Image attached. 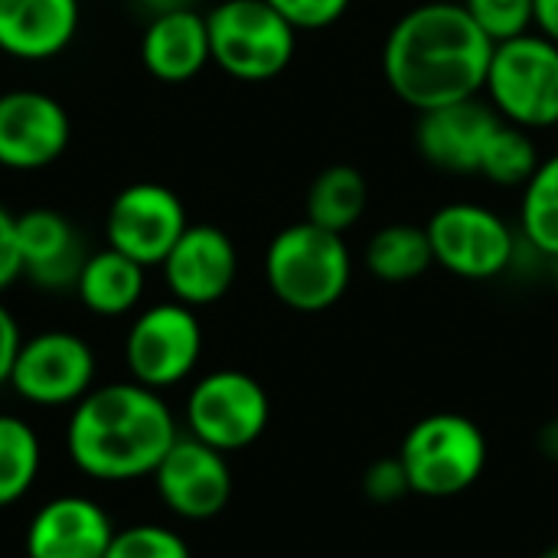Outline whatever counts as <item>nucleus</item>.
<instances>
[{
    "instance_id": "obj_1",
    "label": "nucleus",
    "mask_w": 558,
    "mask_h": 558,
    "mask_svg": "<svg viewBox=\"0 0 558 558\" xmlns=\"http://www.w3.org/2000/svg\"><path fill=\"white\" fill-rule=\"evenodd\" d=\"M494 39L461 3L428 0L405 10L383 46V75L392 95L422 111L481 98Z\"/></svg>"
},
{
    "instance_id": "obj_24",
    "label": "nucleus",
    "mask_w": 558,
    "mask_h": 558,
    "mask_svg": "<svg viewBox=\"0 0 558 558\" xmlns=\"http://www.w3.org/2000/svg\"><path fill=\"white\" fill-rule=\"evenodd\" d=\"M539 163H543V157L533 141V131H523V128L504 121L490 134V141L481 154L477 173L484 180H490L494 186H520L523 190Z\"/></svg>"
},
{
    "instance_id": "obj_15",
    "label": "nucleus",
    "mask_w": 558,
    "mask_h": 558,
    "mask_svg": "<svg viewBox=\"0 0 558 558\" xmlns=\"http://www.w3.org/2000/svg\"><path fill=\"white\" fill-rule=\"evenodd\" d=\"M500 124L504 118L484 98L441 105L418 114L415 147L432 167L445 173H477L481 154Z\"/></svg>"
},
{
    "instance_id": "obj_13",
    "label": "nucleus",
    "mask_w": 558,
    "mask_h": 558,
    "mask_svg": "<svg viewBox=\"0 0 558 558\" xmlns=\"http://www.w3.org/2000/svg\"><path fill=\"white\" fill-rule=\"evenodd\" d=\"M72 124L65 108L36 88H16L0 95V167L43 170L69 147Z\"/></svg>"
},
{
    "instance_id": "obj_18",
    "label": "nucleus",
    "mask_w": 558,
    "mask_h": 558,
    "mask_svg": "<svg viewBox=\"0 0 558 558\" xmlns=\"http://www.w3.org/2000/svg\"><path fill=\"white\" fill-rule=\"evenodd\" d=\"M78 0H0V52L46 62L78 33Z\"/></svg>"
},
{
    "instance_id": "obj_11",
    "label": "nucleus",
    "mask_w": 558,
    "mask_h": 558,
    "mask_svg": "<svg viewBox=\"0 0 558 558\" xmlns=\"http://www.w3.org/2000/svg\"><path fill=\"white\" fill-rule=\"evenodd\" d=\"M95 353L69 330H46L20 343L10 386L33 405H75L92 392Z\"/></svg>"
},
{
    "instance_id": "obj_16",
    "label": "nucleus",
    "mask_w": 558,
    "mask_h": 558,
    "mask_svg": "<svg viewBox=\"0 0 558 558\" xmlns=\"http://www.w3.org/2000/svg\"><path fill=\"white\" fill-rule=\"evenodd\" d=\"M16 242L29 284L43 291H75L88 252L78 229L59 209L36 206L16 216Z\"/></svg>"
},
{
    "instance_id": "obj_10",
    "label": "nucleus",
    "mask_w": 558,
    "mask_h": 558,
    "mask_svg": "<svg viewBox=\"0 0 558 558\" xmlns=\"http://www.w3.org/2000/svg\"><path fill=\"white\" fill-rule=\"evenodd\" d=\"M186 206L163 183H131L124 186L105 216L108 245L134 258L144 268L163 265L170 248L186 232Z\"/></svg>"
},
{
    "instance_id": "obj_21",
    "label": "nucleus",
    "mask_w": 558,
    "mask_h": 558,
    "mask_svg": "<svg viewBox=\"0 0 558 558\" xmlns=\"http://www.w3.org/2000/svg\"><path fill=\"white\" fill-rule=\"evenodd\" d=\"M366 271L386 284H405L422 278L432 265V242L425 226H412V222H392L383 226L363 252Z\"/></svg>"
},
{
    "instance_id": "obj_7",
    "label": "nucleus",
    "mask_w": 558,
    "mask_h": 558,
    "mask_svg": "<svg viewBox=\"0 0 558 558\" xmlns=\"http://www.w3.org/2000/svg\"><path fill=\"white\" fill-rule=\"evenodd\" d=\"M425 232L435 265L464 281H490L517 258V232L481 203H445L432 213Z\"/></svg>"
},
{
    "instance_id": "obj_17",
    "label": "nucleus",
    "mask_w": 558,
    "mask_h": 558,
    "mask_svg": "<svg viewBox=\"0 0 558 558\" xmlns=\"http://www.w3.org/2000/svg\"><path fill=\"white\" fill-rule=\"evenodd\" d=\"M114 539L108 513L88 497H56L36 510L26 530L29 558H105Z\"/></svg>"
},
{
    "instance_id": "obj_4",
    "label": "nucleus",
    "mask_w": 558,
    "mask_h": 558,
    "mask_svg": "<svg viewBox=\"0 0 558 558\" xmlns=\"http://www.w3.org/2000/svg\"><path fill=\"white\" fill-rule=\"evenodd\" d=\"M213 62L239 82L278 78L298 49V29L268 0H222L206 13Z\"/></svg>"
},
{
    "instance_id": "obj_14",
    "label": "nucleus",
    "mask_w": 558,
    "mask_h": 558,
    "mask_svg": "<svg viewBox=\"0 0 558 558\" xmlns=\"http://www.w3.org/2000/svg\"><path fill=\"white\" fill-rule=\"evenodd\" d=\"M160 268L173 301L196 311L222 301L232 291L239 275V252L219 226L199 222L186 226Z\"/></svg>"
},
{
    "instance_id": "obj_26",
    "label": "nucleus",
    "mask_w": 558,
    "mask_h": 558,
    "mask_svg": "<svg viewBox=\"0 0 558 558\" xmlns=\"http://www.w3.org/2000/svg\"><path fill=\"white\" fill-rule=\"evenodd\" d=\"M105 558H193L190 546L167 526L141 523L128 530H114V539Z\"/></svg>"
},
{
    "instance_id": "obj_34",
    "label": "nucleus",
    "mask_w": 558,
    "mask_h": 558,
    "mask_svg": "<svg viewBox=\"0 0 558 558\" xmlns=\"http://www.w3.org/2000/svg\"><path fill=\"white\" fill-rule=\"evenodd\" d=\"M536 558H558V543L556 546H549V549H543Z\"/></svg>"
},
{
    "instance_id": "obj_22",
    "label": "nucleus",
    "mask_w": 558,
    "mask_h": 558,
    "mask_svg": "<svg viewBox=\"0 0 558 558\" xmlns=\"http://www.w3.org/2000/svg\"><path fill=\"white\" fill-rule=\"evenodd\" d=\"M369 203L366 177L350 163H333L320 170L307 190V219L330 232H350Z\"/></svg>"
},
{
    "instance_id": "obj_12",
    "label": "nucleus",
    "mask_w": 558,
    "mask_h": 558,
    "mask_svg": "<svg viewBox=\"0 0 558 558\" xmlns=\"http://www.w3.org/2000/svg\"><path fill=\"white\" fill-rule=\"evenodd\" d=\"M160 500L183 520H213L232 500V468L222 451L186 435L177 438L150 474Z\"/></svg>"
},
{
    "instance_id": "obj_29",
    "label": "nucleus",
    "mask_w": 558,
    "mask_h": 558,
    "mask_svg": "<svg viewBox=\"0 0 558 558\" xmlns=\"http://www.w3.org/2000/svg\"><path fill=\"white\" fill-rule=\"evenodd\" d=\"M363 490H366V497H369V500H376V504H392V500H399V497L412 494L409 477H405V471H402V461H399V458L376 461V464L366 471V477H363Z\"/></svg>"
},
{
    "instance_id": "obj_5",
    "label": "nucleus",
    "mask_w": 558,
    "mask_h": 558,
    "mask_svg": "<svg viewBox=\"0 0 558 558\" xmlns=\"http://www.w3.org/2000/svg\"><path fill=\"white\" fill-rule=\"evenodd\" d=\"M484 95L507 124L523 131L556 128L558 43L536 29L494 43Z\"/></svg>"
},
{
    "instance_id": "obj_31",
    "label": "nucleus",
    "mask_w": 558,
    "mask_h": 558,
    "mask_svg": "<svg viewBox=\"0 0 558 558\" xmlns=\"http://www.w3.org/2000/svg\"><path fill=\"white\" fill-rule=\"evenodd\" d=\"M20 343H23L20 327L13 320V314L0 304V386L10 383V369H13V360H16Z\"/></svg>"
},
{
    "instance_id": "obj_33",
    "label": "nucleus",
    "mask_w": 558,
    "mask_h": 558,
    "mask_svg": "<svg viewBox=\"0 0 558 558\" xmlns=\"http://www.w3.org/2000/svg\"><path fill=\"white\" fill-rule=\"evenodd\" d=\"M137 7L147 16H160V13H173V10H196V0H137Z\"/></svg>"
},
{
    "instance_id": "obj_8",
    "label": "nucleus",
    "mask_w": 558,
    "mask_h": 558,
    "mask_svg": "<svg viewBox=\"0 0 558 558\" xmlns=\"http://www.w3.org/2000/svg\"><path fill=\"white\" fill-rule=\"evenodd\" d=\"M268 392L242 369L203 376L186 399V428L203 445L229 454L255 445L268 428Z\"/></svg>"
},
{
    "instance_id": "obj_9",
    "label": "nucleus",
    "mask_w": 558,
    "mask_h": 558,
    "mask_svg": "<svg viewBox=\"0 0 558 558\" xmlns=\"http://www.w3.org/2000/svg\"><path fill=\"white\" fill-rule=\"evenodd\" d=\"M203 353V327L193 307L163 301L141 311L124 340V363L131 379L147 389H170L183 383Z\"/></svg>"
},
{
    "instance_id": "obj_20",
    "label": "nucleus",
    "mask_w": 558,
    "mask_h": 558,
    "mask_svg": "<svg viewBox=\"0 0 558 558\" xmlns=\"http://www.w3.org/2000/svg\"><path fill=\"white\" fill-rule=\"evenodd\" d=\"M144 265L108 245L101 252H88L75 281V294L85 311L98 317H121L137 307L144 294Z\"/></svg>"
},
{
    "instance_id": "obj_23",
    "label": "nucleus",
    "mask_w": 558,
    "mask_h": 558,
    "mask_svg": "<svg viewBox=\"0 0 558 558\" xmlns=\"http://www.w3.org/2000/svg\"><path fill=\"white\" fill-rule=\"evenodd\" d=\"M520 235L539 255L558 262V154L546 157L523 186Z\"/></svg>"
},
{
    "instance_id": "obj_27",
    "label": "nucleus",
    "mask_w": 558,
    "mask_h": 558,
    "mask_svg": "<svg viewBox=\"0 0 558 558\" xmlns=\"http://www.w3.org/2000/svg\"><path fill=\"white\" fill-rule=\"evenodd\" d=\"M461 7L494 43L533 29V0H461Z\"/></svg>"
},
{
    "instance_id": "obj_19",
    "label": "nucleus",
    "mask_w": 558,
    "mask_h": 558,
    "mask_svg": "<svg viewBox=\"0 0 558 558\" xmlns=\"http://www.w3.org/2000/svg\"><path fill=\"white\" fill-rule=\"evenodd\" d=\"M144 69L167 85H183L196 78L209 62V29L199 10H173L147 20L141 36Z\"/></svg>"
},
{
    "instance_id": "obj_25",
    "label": "nucleus",
    "mask_w": 558,
    "mask_h": 558,
    "mask_svg": "<svg viewBox=\"0 0 558 558\" xmlns=\"http://www.w3.org/2000/svg\"><path fill=\"white\" fill-rule=\"evenodd\" d=\"M39 474V438L16 418L0 415V510L29 494Z\"/></svg>"
},
{
    "instance_id": "obj_3",
    "label": "nucleus",
    "mask_w": 558,
    "mask_h": 558,
    "mask_svg": "<svg viewBox=\"0 0 558 558\" xmlns=\"http://www.w3.org/2000/svg\"><path fill=\"white\" fill-rule=\"evenodd\" d=\"M353 278L350 245L340 232L320 229L311 219L284 226L265 252V281L271 294L298 311L320 314L333 307Z\"/></svg>"
},
{
    "instance_id": "obj_2",
    "label": "nucleus",
    "mask_w": 558,
    "mask_h": 558,
    "mask_svg": "<svg viewBox=\"0 0 558 558\" xmlns=\"http://www.w3.org/2000/svg\"><path fill=\"white\" fill-rule=\"evenodd\" d=\"M177 422L157 389L108 383L75 402L65 448L72 464L108 484L150 477L177 441Z\"/></svg>"
},
{
    "instance_id": "obj_6",
    "label": "nucleus",
    "mask_w": 558,
    "mask_h": 558,
    "mask_svg": "<svg viewBox=\"0 0 558 558\" xmlns=\"http://www.w3.org/2000/svg\"><path fill=\"white\" fill-rule=\"evenodd\" d=\"M412 494L454 497L474 487L487 468L484 432L454 412H438L412 425L399 451Z\"/></svg>"
},
{
    "instance_id": "obj_32",
    "label": "nucleus",
    "mask_w": 558,
    "mask_h": 558,
    "mask_svg": "<svg viewBox=\"0 0 558 558\" xmlns=\"http://www.w3.org/2000/svg\"><path fill=\"white\" fill-rule=\"evenodd\" d=\"M533 29L558 43V0H533Z\"/></svg>"
},
{
    "instance_id": "obj_30",
    "label": "nucleus",
    "mask_w": 558,
    "mask_h": 558,
    "mask_svg": "<svg viewBox=\"0 0 558 558\" xmlns=\"http://www.w3.org/2000/svg\"><path fill=\"white\" fill-rule=\"evenodd\" d=\"M23 278V262H20V242H16V216L0 203V294Z\"/></svg>"
},
{
    "instance_id": "obj_28",
    "label": "nucleus",
    "mask_w": 558,
    "mask_h": 558,
    "mask_svg": "<svg viewBox=\"0 0 558 558\" xmlns=\"http://www.w3.org/2000/svg\"><path fill=\"white\" fill-rule=\"evenodd\" d=\"M298 33H320L343 20L350 0H268Z\"/></svg>"
}]
</instances>
